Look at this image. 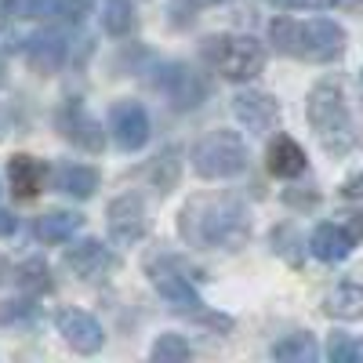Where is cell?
Instances as JSON below:
<instances>
[{"mask_svg": "<svg viewBox=\"0 0 363 363\" xmlns=\"http://www.w3.org/2000/svg\"><path fill=\"white\" fill-rule=\"evenodd\" d=\"M178 171H182V167H178V153H174V149H164V153L145 167V178L153 182L160 193H171L174 182H178Z\"/></svg>", "mask_w": 363, "mask_h": 363, "instance_id": "cell-22", "label": "cell"}, {"mask_svg": "<svg viewBox=\"0 0 363 363\" xmlns=\"http://www.w3.org/2000/svg\"><path fill=\"white\" fill-rule=\"evenodd\" d=\"M157 87L164 91V95L171 99V106L174 109H196L203 99H207V84H203V77L196 73V69H189V66H160L157 69Z\"/></svg>", "mask_w": 363, "mask_h": 363, "instance_id": "cell-6", "label": "cell"}, {"mask_svg": "<svg viewBox=\"0 0 363 363\" xmlns=\"http://www.w3.org/2000/svg\"><path fill=\"white\" fill-rule=\"evenodd\" d=\"M203 58L207 66L222 73L225 80H255L265 69V48L255 37L244 33H218V37H207L203 40Z\"/></svg>", "mask_w": 363, "mask_h": 363, "instance_id": "cell-4", "label": "cell"}, {"mask_svg": "<svg viewBox=\"0 0 363 363\" xmlns=\"http://www.w3.org/2000/svg\"><path fill=\"white\" fill-rule=\"evenodd\" d=\"M269 4H277L284 11H327V8H335L338 0H269Z\"/></svg>", "mask_w": 363, "mask_h": 363, "instance_id": "cell-31", "label": "cell"}, {"mask_svg": "<svg viewBox=\"0 0 363 363\" xmlns=\"http://www.w3.org/2000/svg\"><path fill=\"white\" fill-rule=\"evenodd\" d=\"M55 323H58V335L66 338V345H69L73 352H80V356L99 352L102 342H106L102 323L91 316V313H84V309H69V306H66V309H58Z\"/></svg>", "mask_w": 363, "mask_h": 363, "instance_id": "cell-7", "label": "cell"}, {"mask_svg": "<svg viewBox=\"0 0 363 363\" xmlns=\"http://www.w3.org/2000/svg\"><path fill=\"white\" fill-rule=\"evenodd\" d=\"M37 316H40V309L33 306V301H8V306L0 309V323H18V320L33 323Z\"/></svg>", "mask_w": 363, "mask_h": 363, "instance_id": "cell-29", "label": "cell"}, {"mask_svg": "<svg viewBox=\"0 0 363 363\" xmlns=\"http://www.w3.org/2000/svg\"><path fill=\"white\" fill-rule=\"evenodd\" d=\"M40 182H44V164L40 160L26 157V153L8 160V186L18 200H33L40 193Z\"/></svg>", "mask_w": 363, "mask_h": 363, "instance_id": "cell-16", "label": "cell"}, {"mask_svg": "<svg viewBox=\"0 0 363 363\" xmlns=\"http://www.w3.org/2000/svg\"><path fill=\"white\" fill-rule=\"evenodd\" d=\"M91 4H95V0H55V18L80 22V18L91 11Z\"/></svg>", "mask_w": 363, "mask_h": 363, "instance_id": "cell-30", "label": "cell"}, {"mask_svg": "<svg viewBox=\"0 0 363 363\" xmlns=\"http://www.w3.org/2000/svg\"><path fill=\"white\" fill-rule=\"evenodd\" d=\"M203 4H218V0H203Z\"/></svg>", "mask_w": 363, "mask_h": 363, "instance_id": "cell-36", "label": "cell"}, {"mask_svg": "<svg viewBox=\"0 0 363 363\" xmlns=\"http://www.w3.org/2000/svg\"><path fill=\"white\" fill-rule=\"evenodd\" d=\"M0 87H4V62H0Z\"/></svg>", "mask_w": 363, "mask_h": 363, "instance_id": "cell-35", "label": "cell"}, {"mask_svg": "<svg viewBox=\"0 0 363 363\" xmlns=\"http://www.w3.org/2000/svg\"><path fill=\"white\" fill-rule=\"evenodd\" d=\"M153 359L157 363H178V359H189V342L182 335H160L153 345Z\"/></svg>", "mask_w": 363, "mask_h": 363, "instance_id": "cell-27", "label": "cell"}, {"mask_svg": "<svg viewBox=\"0 0 363 363\" xmlns=\"http://www.w3.org/2000/svg\"><path fill=\"white\" fill-rule=\"evenodd\" d=\"M106 222H109V236L116 240L120 247H131L145 236V207L135 193L116 196L106 211Z\"/></svg>", "mask_w": 363, "mask_h": 363, "instance_id": "cell-8", "label": "cell"}, {"mask_svg": "<svg viewBox=\"0 0 363 363\" xmlns=\"http://www.w3.org/2000/svg\"><path fill=\"white\" fill-rule=\"evenodd\" d=\"M58 131H62L80 153H102L106 149V135H102V128H99V120L91 116L77 99L58 113Z\"/></svg>", "mask_w": 363, "mask_h": 363, "instance_id": "cell-9", "label": "cell"}, {"mask_svg": "<svg viewBox=\"0 0 363 363\" xmlns=\"http://www.w3.org/2000/svg\"><path fill=\"white\" fill-rule=\"evenodd\" d=\"M233 116L255 135H265L280 124V106L277 99L262 95V91H240L233 99Z\"/></svg>", "mask_w": 363, "mask_h": 363, "instance_id": "cell-11", "label": "cell"}, {"mask_svg": "<svg viewBox=\"0 0 363 363\" xmlns=\"http://www.w3.org/2000/svg\"><path fill=\"white\" fill-rule=\"evenodd\" d=\"M80 225H84V215H77V211H51V215L37 218L33 233L40 244H62L73 233H80Z\"/></svg>", "mask_w": 363, "mask_h": 363, "instance_id": "cell-19", "label": "cell"}, {"mask_svg": "<svg viewBox=\"0 0 363 363\" xmlns=\"http://www.w3.org/2000/svg\"><path fill=\"white\" fill-rule=\"evenodd\" d=\"M0 8L15 18H22L26 26H33V22H44L55 15V0H4Z\"/></svg>", "mask_w": 363, "mask_h": 363, "instance_id": "cell-24", "label": "cell"}, {"mask_svg": "<svg viewBox=\"0 0 363 363\" xmlns=\"http://www.w3.org/2000/svg\"><path fill=\"white\" fill-rule=\"evenodd\" d=\"M345 225H349V236H352V240H363V207H359V211H349Z\"/></svg>", "mask_w": 363, "mask_h": 363, "instance_id": "cell-33", "label": "cell"}, {"mask_svg": "<svg viewBox=\"0 0 363 363\" xmlns=\"http://www.w3.org/2000/svg\"><path fill=\"white\" fill-rule=\"evenodd\" d=\"M55 186L73 200H91L102 186V174L99 167H87V164H66L55 171Z\"/></svg>", "mask_w": 363, "mask_h": 363, "instance_id": "cell-14", "label": "cell"}, {"mask_svg": "<svg viewBox=\"0 0 363 363\" xmlns=\"http://www.w3.org/2000/svg\"><path fill=\"white\" fill-rule=\"evenodd\" d=\"M309 124L313 131L320 135L323 149L327 153H349V149L356 145V131H352V116H349V106H345V91L338 80H323L309 91Z\"/></svg>", "mask_w": 363, "mask_h": 363, "instance_id": "cell-3", "label": "cell"}, {"mask_svg": "<svg viewBox=\"0 0 363 363\" xmlns=\"http://www.w3.org/2000/svg\"><path fill=\"white\" fill-rule=\"evenodd\" d=\"M109 124H113V138L120 149H128V153H135V149H142L149 142V116L142 109V102H116L113 113H109Z\"/></svg>", "mask_w": 363, "mask_h": 363, "instance_id": "cell-10", "label": "cell"}, {"mask_svg": "<svg viewBox=\"0 0 363 363\" xmlns=\"http://www.w3.org/2000/svg\"><path fill=\"white\" fill-rule=\"evenodd\" d=\"M320 356V345L313 335H306V330H298V335H287L284 342L272 345V359L280 363H313Z\"/></svg>", "mask_w": 363, "mask_h": 363, "instance_id": "cell-20", "label": "cell"}, {"mask_svg": "<svg viewBox=\"0 0 363 363\" xmlns=\"http://www.w3.org/2000/svg\"><path fill=\"white\" fill-rule=\"evenodd\" d=\"M359 91H363V73H359Z\"/></svg>", "mask_w": 363, "mask_h": 363, "instance_id": "cell-37", "label": "cell"}, {"mask_svg": "<svg viewBox=\"0 0 363 363\" xmlns=\"http://www.w3.org/2000/svg\"><path fill=\"white\" fill-rule=\"evenodd\" d=\"M15 215H11V211H0V236H11L15 233Z\"/></svg>", "mask_w": 363, "mask_h": 363, "instance_id": "cell-34", "label": "cell"}, {"mask_svg": "<svg viewBox=\"0 0 363 363\" xmlns=\"http://www.w3.org/2000/svg\"><path fill=\"white\" fill-rule=\"evenodd\" d=\"M102 26L109 37H128L135 29V11L128 0H109L106 4V15H102Z\"/></svg>", "mask_w": 363, "mask_h": 363, "instance_id": "cell-23", "label": "cell"}, {"mask_svg": "<svg viewBox=\"0 0 363 363\" xmlns=\"http://www.w3.org/2000/svg\"><path fill=\"white\" fill-rule=\"evenodd\" d=\"M247 167V145L236 131H211L193 145V171L200 178H233Z\"/></svg>", "mask_w": 363, "mask_h": 363, "instance_id": "cell-5", "label": "cell"}, {"mask_svg": "<svg viewBox=\"0 0 363 363\" xmlns=\"http://www.w3.org/2000/svg\"><path fill=\"white\" fill-rule=\"evenodd\" d=\"M323 313L330 320H359L363 316V284H338L323 298Z\"/></svg>", "mask_w": 363, "mask_h": 363, "instance_id": "cell-18", "label": "cell"}, {"mask_svg": "<svg viewBox=\"0 0 363 363\" xmlns=\"http://www.w3.org/2000/svg\"><path fill=\"white\" fill-rule=\"evenodd\" d=\"M157 291L160 298L167 301L171 309H182V313H200V294L193 291V284L178 272H157Z\"/></svg>", "mask_w": 363, "mask_h": 363, "instance_id": "cell-17", "label": "cell"}, {"mask_svg": "<svg viewBox=\"0 0 363 363\" xmlns=\"http://www.w3.org/2000/svg\"><path fill=\"white\" fill-rule=\"evenodd\" d=\"M178 233L189 247L240 251L251 236V218L233 196H193L178 215Z\"/></svg>", "mask_w": 363, "mask_h": 363, "instance_id": "cell-1", "label": "cell"}, {"mask_svg": "<svg viewBox=\"0 0 363 363\" xmlns=\"http://www.w3.org/2000/svg\"><path fill=\"white\" fill-rule=\"evenodd\" d=\"M15 280H18V287H22V291H29V294H44V291H51L48 265H44L40 258H29V262H22Z\"/></svg>", "mask_w": 363, "mask_h": 363, "instance_id": "cell-25", "label": "cell"}, {"mask_svg": "<svg viewBox=\"0 0 363 363\" xmlns=\"http://www.w3.org/2000/svg\"><path fill=\"white\" fill-rule=\"evenodd\" d=\"M113 265H116L113 251L99 240H80V244L66 247V269L80 280H102Z\"/></svg>", "mask_w": 363, "mask_h": 363, "instance_id": "cell-12", "label": "cell"}, {"mask_svg": "<svg viewBox=\"0 0 363 363\" xmlns=\"http://www.w3.org/2000/svg\"><path fill=\"white\" fill-rule=\"evenodd\" d=\"M265 164L277 178H298L301 171H306V149L287 135H277L272 145H269V153H265Z\"/></svg>", "mask_w": 363, "mask_h": 363, "instance_id": "cell-15", "label": "cell"}, {"mask_svg": "<svg viewBox=\"0 0 363 363\" xmlns=\"http://www.w3.org/2000/svg\"><path fill=\"white\" fill-rule=\"evenodd\" d=\"M66 58V40L62 37H40L29 44V66L40 73H55Z\"/></svg>", "mask_w": 363, "mask_h": 363, "instance_id": "cell-21", "label": "cell"}, {"mask_svg": "<svg viewBox=\"0 0 363 363\" xmlns=\"http://www.w3.org/2000/svg\"><path fill=\"white\" fill-rule=\"evenodd\" d=\"M342 196H349V200H359L363 196V171H356L352 178L342 182Z\"/></svg>", "mask_w": 363, "mask_h": 363, "instance_id": "cell-32", "label": "cell"}, {"mask_svg": "<svg viewBox=\"0 0 363 363\" xmlns=\"http://www.w3.org/2000/svg\"><path fill=\"white\" fill-rule=\"evenodd\" d=\"M309 251H313L320 262H342V258H349V251H352V236H349V229H342V225H335V222H323V225H316L313 236H309Z\"/></svg>", "mask_w": 363, "mask_h": 363, "instance_id": "cell-13", "label": "cell"}, {"mask_svg": "<svg viewBox=\"0 0 363 363\" xmlns=\"http://www.w3.org/2000/svg\"><path fill=\"white\" fill-rule=\"evenodd\" d=\"M26 44V22L0 8V51H18Z\"/></svg>", "mask_w": 363, "mask_h": 363, "instance_id": "cell-28", "label": "cell"}, {"mask_svg": "<svg viewBox=\"0 0 363 363\" xmlns=\"http://www.w3.org/2000/svg\"><path fill=\"white\" fill-rule=\"evenodd\" d=\"M327 356L335 363H363V338H356V335H330Z\"/></svg>", "mask_w": 363, "mask_h": 363, "instance_id": "cell-26", "label": "cell"}, {"mask_svg": "<svg viewBox=\"0 0 363 363\" xmlns=\"http://www.w3.org/2000/svg\"><path fill=\"white\" fill-rule=\"evenodd\" d=\"M269 40L280 55L301 58V62H335L345 51V29L330 18H272Z\"/></svg>", "mask_w": 363, "mask_h": 363, "instance_id": "cell-2", "label": "cell"}]
</instances>
